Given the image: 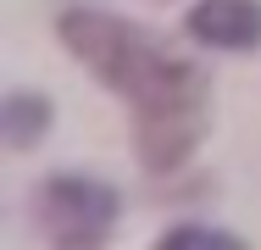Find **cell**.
Listing matches in <instances>:
<instances>
[{"label":"cell","instance_id":"cell-3","mask_svg":"<svg viewBox=\"0 0 261 250\" xmlns=\"http://www.w3.org/2000/svg\"><path fill=\"white\" fill-rule=\"evenodd\" d=\"M189 39L222 56H245L261 50V0H200L184 17Z\"/></svg>","mask_w":261,"mask_h":250},{"label":"cell","instance_id":"cell-1","mask_svg":"<svg viewBox=\"0 0 261 250\" xmlns=\"http://www.w3.org/2000/svg\"><path fill=\"white\" fill-rule=\"evenodd\" d=\"M56 39L67 45L78 67H89V78H100L128 106L134 150H139L145 172H178L200 150L211 122V84L195 61L167 50L156 34L134 28L128 17L95 11V6L61 11Z\"/></svg>","mask_w":261,"mask_h":250},{"label":"cell","instance_id":"cell-5","mask_svg":"<svg viewBox=\"0 0 261 250\" xmlns=\"http://www.w3.org/2000/svg\"><path fill=\"white\" fill-rule=\"evenodd\" d=\"M161 245H195V250H233V245H245L239 234H228V228H206V222H172L167 234H161Z\"/></svg>","mask_w":261,"mask_h":250},{"label":"cell","instance_id":"cell-4","mask_svg":"<svg viewBox=\"0 0 261 250\" xmlns=\"http://www.w3.org/2000/svg\"><path fill=\"white\" fill-rule=\"evenodd\" d=\"M50 100L34 95V89H11L0 100V145L6 150H34L45 134H50Z\"/></svg>","mask_w":261,"mask_h":250},{"label":"cell","instance_id":"cell-2","mask_svg":"<svg viewBox=\"0 0 261 250\" xmlns=\"http://www.w3.org/2000/svg\"><path fill=\"white\" fill-rule=\"evenodd\" d=\"M122 217V195L89 172H56L34 189V228L61 250L106 245Z\"/></svg>","mask_w":261,"mask_h":250}]
</instances>
